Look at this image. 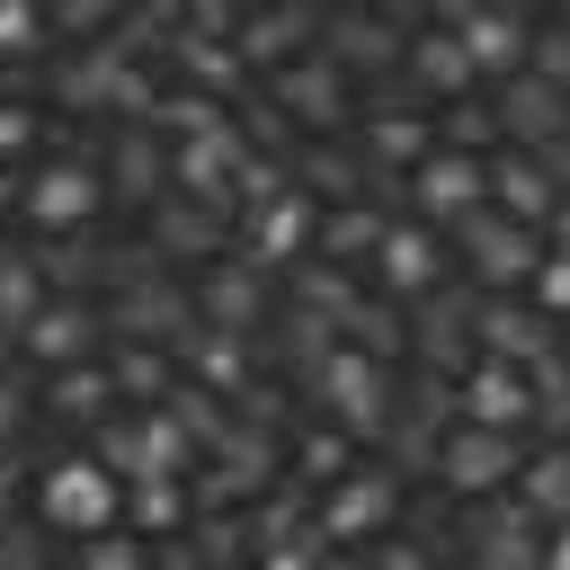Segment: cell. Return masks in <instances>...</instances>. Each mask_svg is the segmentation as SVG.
Masks as SVG:
<instances>
[{
	"label": "cell",
	"instance_id": "28",
	"mask_svg": "<svg viewBox=\"0 0 570 570\" xmlns=\"http://www.w3.org/2000/svg\"><path fill=\"white\" fill-rule=\"evenodd\" d=\"M107 383H116V401H125V410H160V401L178 392V365H169V347L107 338Z\"/></svg>",
	"mask_w": 570,
	"mask_h": 570
},
{
	"label": "cell",
	"instance_id": "23",
	"mask_svg": "<svg viewBox=\"0 0 570 570\" xmlns=\"http://www.w3.org/2000/svg\"><path fill=\"white\" fill-rule=\"evenodd\" d=\"M374 276H383V294H392V303L436 294V285H445V249H436V232H428V223H392V232H383V249H374Z\"/></svg>",
	"mask_w": 570,
	"mask_h": 570
},
{
	"label": "cell",
	"instance_id": "5",
	"mask_svg": "<svg viewBox=\"0 0 570 570\" xmlns=\"http://www.w3.org/2000/svg\"><path fill=\"white\" fill-rule=\"evenodd\" d=\"M89 454H98L116 481H160V472H187V463H196V445L178 436L169 410H116Z\"/></svg>",
	"mask_w": 570,
	"mask_h": 570
},
{
	"label": "cell",
	"instance_id": "26",
	"mask_svg": "<svg viewBox=\"0 0 570 570\" xmlns=\"http://www.w3.org/2000/svg\"><path fill=\"white\" fill-rule=\"evenodd\" d=\"M490 205H499L508 223L543 232V214L561 205V187L543 178V160H534V151H499V160H490Z\"/></svg>",
	"mask_w": 570,
	"mask_h": 570
},
{
	"label": "cell",
	"instance_id": "12",
	"mask_svg": "<svg viewBox=\"0 0 570 570\" xmlns=\"http://www.w3.org/2000/svg\"><path fill=\"white\" fill-rule=\"evenodd\" d=\"M463 258H472L481 285L525 294L534 267H543V232H525V223H508V214H472V223H463Z\"/></svg>",
	"mask_w": 570,
	"mask_h": 570
},
{
	"label": "cell",
	"instance_id": "27",
	"mask_svg": "<svg viewBox=\"0 0 570 570\" xmlns=\"http://www.w3.org/2000/svg\"><path fill=\"white\" fill-rule=\"evenodd\" d=\"M383 232H392V214H374L365 196H321V258L330 267H356V258H374L383 249Z\"/></svg>",
	"mask_w": 570,
	"mask_h": 570
},
{
	"label": "cell",
	"instance_id": "22",
	"mask_svg": "<svg viewBox=\"0 0 570 570\" xmlns=\"http://www.w3.org/2000/svg\"><path fill=\"white\" fill-rule=\"evenodd\" d=\"M321 45V9H267V18H240V36H232V53H240V71H285V62H303Z\"/></svg>",
	"mask_w": 570,
	"mask_h": 570
},
{
	"label": "cell",
	"instance_id": "30",
	"mask_svg": "<svg viewBox=\"0 0 570 570\" xmlns=\"http://www.w3.org/2000/svg\"><path fill=\"white\" fill-rule=\"evenodd\" d=\"M45 303H53V294H45L36 249H0V338H27V321H36Z\"/></svg>",
	"mask_w": 570,
	"mask_h": 570
},
{
	"label": "cell",
	"instance_id": "31",
	"mask_svg": "<svg viewBox=\"0 0 570 570\" xmlns=\"http://www.w3.org/2000/svg\"><path fill=\"white\" fill-rule=\"evenodd\" d=\"M481 570H543V543L525 534V517H517V508L481 525Z\"/></svg>",
	"mask_w": 570,
	"mask_h": 570
},
{
	"label": "cell",
	"instance_id": "9",
	"mask_svg": "<svg viewBox=\"0 0 570 570\" xmlns=\"http://www.w3.org/2000/svg\"><path fill=\"white\" fill-rule=\"evenodd\" d=\"M125 71H134V45H125V36H107V45H71V53H53V62H45V89H53V107L116 116Z\"/></svg>",
	"mask_w": 570,
	"mask_h": 570
},
{
	"label": "cell",
	"instance_id": "37",
	"mask_svg": "<svg viewBox=\"0 0 570 570\" xmlns=\"http://www.w3.org/2000/svg\"><path fill=\"white\" fill-rule=\"evenodd\" d=\"M347 463H356V445H347V436H338V428H321V436H303V472H312V481H321V490H330V481H338V472H347Z\"/></svg>",
	"mask_w": 570,
	"mask_h": 570
},
{
	"label": "cell",
	"instance_id": "40",
	"mask_svg": "<svg viewBox=\"0 0 570 570\" xmlns=\"http://www.w3.org/2000/svg\"><path fill=\"white\" fill-rule=\"evenodd\" d=\"M365 570H428V552H410V543H383V552H374V543H365Z\"/></svg>",
	"mask_w": 570,
	"mask_h": 570
},
{
	"label": "cell",
	"instance_id": "7",
	"mask_svg": "<svg viewBox=\"0 0 570 570\" xmlns=\"http://www.w3.org/2000/svg\"><path fill=\"white\" fill-rule=\"evenodd\" d=\"M347 98H356V80H347V71H338L321 45L267 80V107H276L294 134H338V125H347Z\"/></svg>",
	"mask_w": 570,
	"mask_h": 570
},
{
	"label": "cell",
	"instance_id": "2",
	"mask_svg": "<svg viewBox=\"0 0 570 570\" xmlns=\"http://www.w3.org/2000/svg\"><path fill=\"white\" fill-rule=\"evenodd\" d=\"M392 517H401V481H392V463H347V472L312 499V525H321L338 552H365Z\"/></svg>",
	"mask_w": 570,
	"mask_h": 570
},
{
	"label": "cell",
	"instance_id": "16",
	"mask_svg": "<svg viewBox=\"0 0 570 570\" xmlns=\"http://www.w3.org/2000/svg\"><path fill=\"white\" fill-rule=\"evenodd\" d=\"M401 80H410V98L436 116V107H463L481 80H472V62H463V45H454V27H410V53H401Z\"/></svg>",
	"mask_w": 570,
	"mask_h": 570
},
{
	"label": "cell",
	"instance_id": "24",
	"mask_svg": "<svg viewBox=\"0 0 570 570\" xmlns=\"http://www.w3.org/2000/svg\"><path fill=\"white\" fill-rule=\"evenodd\" d=\"M187 525H196V490H187V472L125 481V534H142V543L160 552V543H178Z\"/></svg>",
	"mask_w": 570,
	"mask_h": 570
},
{
	"label": "cell",
	"instance_id": "11",
	"mask_svg": "<svg viewBox=\"0 0 570 570\" xmlns=\"http://www.w3.org/2000/svg\"><path fill=\"white\" fill-rule=\"evenodd\" d=\"M232 232H240L232 205H205V196H178V187L151 205V249H160V258H196V267H214V258H232Z\"/></svg>",
	"mask_w": 570,
	"mask_h": 570
},
{
	"label": "cell",
	"instance_id": "25",
	"mask_svg": "<svg viewBox=\"0 0 570 570\" xmlns=\"http://www.w3.org/2000/svg\"><path fill=\"white\" fill-rule=\"evenodd\" d=\"M428 151H436V116H428L419 98L365 116V151H356V160H374V169H419Z\"/></svg>",
	"mask_w": 570,
	"mask_h": 570
},
{
	"label": "cell",
	"instance_id": "42",
	"mask_svg": "<svg viewBox=\"0 0 570 570\" xmlns=\"http://www.w3.org/2000/svg\"><path fill=\"white\" fill-rule=\"evenodd\" d=\"M543 570H570V517H561V525L543 534Z\"/></svg>",
	"mask_w": 570,
	"mask_h": 570
},
{
	"label": "cell",
	"instance_id": "1",
	"mask_svg": "<svg viewBox=\"0 0 570 570\" xmlns=\"http://www.w3.org/2000/svg\"><path fill=\"white\" fill-rule=\"evenodd\" d=\"M27 517H36L45 534H62V543H89V534L125 525V481H116L98 454H53V463L36 472V490H27Z\"/></svg>",
	"mask_w": 570,
	"mask_h": 570
},
{
	"label": "cell",
	"instance_id": "41",
	"mask_svg": "<svg viewBox=\"0 0 570 570\" xmlns=\"http://www.w3.org/2000/svg\"><path fill=\"white\" fill-rule=\"evenodd\" d=\"M543 249H552V258H570V196L543 214Z\"/></svg>",
	"mask_w": 570,
	"mask_h": 570
},
{
	"label": "cell",
	"instance_id": "20",
	"mask_svg": "<svg viewBox=\"0 0 570 570\" xmlns=\"http://www.w3.org/2000/svg\"><path fill=\"white\" fill-rule=\"evenodd\" d=\"M98 178H107V196H125V205L151 214V205L169 196V134H160V125H125Z\"/></svg>",
	"mask_w": 570,
	"mask_h": 570
},
{
	"label": "cell",
	"instance_id": "33",
	"mask_svg": "<svg viewBox=\"0 0 570 570\" xmlns=\"http://www.w3.org/2000/svg\"><path fill=\"white\" fill-rule=\"evenodd\" d=\"M45 543H53V534H45L36 517H9V525H0V570H53Z\"/></svg>",
	"mask_w": 570,
	"mask_h": 570
},
{
	"label": "cell",
	"instance_id": "21",
	"mask_svg": "<svg viewBox=\"0 0 570 570\" xmlns=\"http://www.w3.org/2000/svg\"><path fill=\"white\" fill-rule=\"evenodd\" d=\"M178 356H187V383H196V392H214L223 410H232V401H249V383H258V365H249V338H240V330H205V321H196V330L178 338Z\"/></svg>",
	"mask_w": 570,
	"mask_h": 570
},
{
	"label": "cell",
	"instance_id": "44",
	"mask_svg": "<svg viewBox=\"0 0 570 570\" xmlns=\"http://www.w3.org/2000/svg\"><path fill=\"white\" fill-rule=\"evenodd\" d=\"M321 570H365V552H330V561H321Z\"/></svg>",
	"mask_w": 570,
	"mask_h": 570
},
{
	"label": "cell",
	"instance_id": "10",
	"mask_svg": "<svg viewBox=\"0 0 570 570\" xmlns=\"http://www.w3.org/2000/svg\"><path fill=\"white\" fill-rule=\"evenodd\" d=\"M187 303H196V321H205V330H240V338H249V330L276 312V294H267V267H249L240 249H232V258H214V267H196Z\"/></svg>",
	"mask_w": 570,
	"mask_h": 570
},
{
	"label": "cell",
	"instance_id": "38",
	"mask_svg": "<svg viewBox=\"0 0 570 570\" xmlns=\"http://www.w3.org/2000/svg\"><path fill=\"white\" fill-rule=\"evenodd\" d=\"M27 419H36V401H27V383H18V365L0 374V454L27 436Z\"/></svg>",
	"mask_w": 570,
	"mask_h": 570
},
{
	"label": "cell",
	"instance_id": "8",
	"mask_svg": "<svg viewBox=\"0 0 570 570\" xmlns=\"http://www.w3.org/2000/svg\"><path fill=\"white\" fill-rule=\"evenodd\" d=\"M410 205H419V223L436 232V223H472V214H490V160H472V151H428L419 169H410Z\"/></svg>",
	"mask_w": 570,
	"mask_h": 570
},
{
	"label": "cell",
	"instance_id": "39",
	"mask_svg": "<svg viewBox=\"0 0 570 570\" xmlns=\"http://www.w3.org/2000/svg\"><path fill=\"white\" fill-rule=\"evenodd\" d=\"M27 490H36V481L18 472V454H0V525H9V517H27V508H18Z\"/></svg>",
	"mask_w": 570,
	"mask_h": 570
},
{
	"label": "cell",
	"instance_id": "45",
	"mask_svg": "<svg viewBox=\"0 0 570 570\" xmlns=\"http://www.w3.org/2000/svg\"><path fill=\"white\" fill-rule=\"evenodd\" d=\"M53 570H71V561H53Z\"/></svg>",
	"mask_w": 570,
	"mask_h": 570
},
{
	"label": "cell",
	"instance_id": "35",
	"mask_svg": "<svg viewBox=\"0 0 570 570\" xmlns=\"http://www.w3.org/2000/svg\"><path fill=\"white\" fill-rule=\"evenodd\" d=\"M36 45H45V18L27 0H0V62L18 71V53H36Z\"/></svg>",
	"mask_w": 570,
	"mask_h": 570
},
{
	"label": "cell",
	"instance_id": "32",
	"mask_svg": "<svg viewBox=\"0 0 570 570\" xmlns=\"http://www.w3.org/2000/svg\"><path fill=\"white\" fill-rule=\"evenodd\" d=\"M71 570H151V543H142V534H125V525H107V534L71 543Z\"/></svg>",
	"mask_w": 570,
	"mask_h": 570
},
{
	"label": "cell",
	"instance_id": "34",
	"mask_svg": "<svg viewBox=\"0 0 570 570\" xmlns=\"http://www.w3.org/2000/svg\"><path fill=\"white\" fill-rule=\"evenodd\" d=\"M36 125H45V116H36V107H27L18 89H0V169L36 151Z\"/></svg>",
	"mask_w": 570,
	"mask_h": 570
},
{
	"label": "cell",
	"instance_id": "6",
	"mask_svg": "<svg viewBox=\"0 0 570 570\" xmlns=\"http://www.w3.org/2000/svg\"><path fill=\"white\" fill-rule=\"evenodd\" d=\"M517 472H525V445H517L508 428L454 419V428L436 436V481L463 490V499H499V490H517Z\"/></svg>",
	"mask_w": 570,
	"mask_h": 570
},
{
	"label": "cell",
	"instance_id": "4",
	"mask_svg": "<svg viewBox=\"0 0 570 570\" xmlns=\"http://www.w3.org/2000/svg\"><path fill=\"white\" fill-rule=\"evenodd\" d=\"M312 240H321V196H312L303 178H294V187H276L267 205H249V214H240V232H232V249H240L249 267H267V276H276V267H303V249H312Z\"/></svg>",
	"mask_w": 570,
	"mask_h": 570
},
{
	"label": "cell",
	"instance_id": "14",
	"mask_svg": "<svg viewBox=\"0 0 570 570\" xmlns=\"http://www.w3.org/2000/svg\"><path fill=\"white\" fill-rule=\"evenodd\" d=\"M454 27V45H463V62H472V80H517L525 71V53H534V18H517V9H463V18H445Z\"/></svg>",
	"mask_w": 570,
	"mask_h": 570
},
{
	"label": "cell",
	"instance_id": "13",
	"mask_svg": "<svg viewBox=\"0 0 570 570\" xmlns=\"http://www.w3.org/2000/svg\"><path fill=\"white\" fill-rule=\"evenodd\" d=\"M472 356H490V365H543L552 356V321L525 303V294H490V303H472Z\"/></svg>",
	"mask_w": 570,
	"mask_h": 570
},
{
	"label": "cell",
	"instance_id": "36",
	"mask_svg": "<svg viewBox=\"0 0 570 570\" xmlns=\"http://www.w3.org/2000/svg\"><path fill=\"white\" fill-rule=\"evenodd\" d=\"M525 303H534L543 321H570V258H552V249H543V267H534V285H525Z\"/></svg>",
	"mask_w": 570,
	"mask_h": 570
},
{
	"label": "cell",
	"instance_id": "29",
	"mask_svg": "<svg viewBox=\"0 0 570 570\" xmlns=\"http://www.w3.org/2000/svg\"><path fill=\"white\" fill-rule=\"evenodd\" d=\"M45 410H53V419H71V428H107V419H116L107 356H89V365H62V374L45 383Z\"/></svg>",
	"mask_w": 570,
	"mask_h": 570
},
{
	"label": "cell",
	"instance_id": "17",
	"mask_svg": "<svg viewBox=\"0 0 570 570\" xmlns=\"http://www.w3.org/2000/svg\"><path fill=\"white\" fill-rule=\"evenodd\" d=\"M490 125H499V151H543L552 134H570V98H561V89H543L534 71H517V80H499Z\"/></svg>",
	"mask_w": 570,
	"mask_h": 570
},
{
	"label": "cell",
	"instance_id": "18",
	"mask_svg": "<svg viewBox=\"0 0 570 570\" xmlns=\"http://www.w3.org/2000/svg\"><path fill=\"white\" fill-rule=\"evenodd\" d=\"M321 53L347 71V80H383V71H401V53H410V27L401 18H321Z\"/></svg>",
	"mask_w": 570,
	"mask_h": 570
},
{
	"label": "cell",
	"instance_id": "19",
	"mask_svg": "<svg viewBox=\"0 0 570 570\" xmlns=\"http://www.w3.org/2000/svg\"><path fill=\"white\" fill-rule=\"evenodd\" d=\"M36 365H89V356H107V312L98 303H45L36 321H27V338H18Z\"/></svg>",
	"mask_w": 570,
	"mask_h": 570
},
{
	"label": "cell",
	"instance_id": "3",
	"mask_svg": "<svg viewBox=\"0 0 570 570\" xmlns=\"http://www.w3.org/2000/svg\"><path fill=\"white\" fill-rule=\"evenodd\" d=\"M18 214L45 232V240H80V232H98V214H107V178H98V160L80 151V160H45L36 178H27V196H18Z\"/></svg>",
	"mask_w": 570,
	"mask_h": 570
},
{
	"label": "cell",
	"instance_id": "15",
	"mask_svg": "<svg viewBox=\"0 0 570 570\" xmlns=\"http://www.w3.org/2000/svg\"><path fill=\"white\" fill-rule=\"evenodd\" d=\"M463 419H472V428H508V436L543 428L534 374H525V365H490V356H472V365H463Z\"/></svg>",
	"mask_w": 570,
	"mask_h": 570
},
{
	"label": "cell",
	"instance_id": "43",
	"mask_svg": "<svg viewBox=\"0 0 570 570\" xmlns=\"http://www.w3.org/2000/svg\"><path fill=\"white\" fill-rule=\"evenodd\" d=\"M18 196H27V178H9V169H0V223L18 214Z\"/></svg>",
	"mask_w": 570,
	"mask_h": 570
}]
</instances>
